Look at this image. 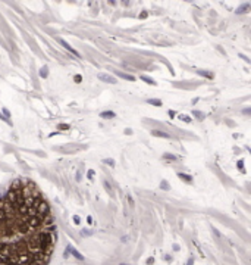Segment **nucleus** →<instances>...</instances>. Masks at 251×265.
<instances>
[{
    "instance_id": "obj_24",
    "label": "nucleus",
    "mask_w": 251,
    "mask_h": 265,
    "mask_svg": "<svg viewBox=\"0 0 251 265\" xmlns=\"http://www.w3.org/2000/svg\"><path fill=\"white\" fill-rule=\"evenodd\" d=\"M93 175H94V172H93V171H90V172H88V177H90V178H93Z\"/></svg>"
},
{
    "instance_id": "obj_8",
    "label": "nucleus",
    "mask_w": 251,
    "mask_h": 265,
    "mask_svg": "<svg viewBox=\"0 0 251 265\" xmlns=\"http://www.w3.org/2000/svg\"><path fill=\"white\" fill-rule=\"evenodd\" d=\"M100 117H101V118H106V119H110V118L115 117V114L110 112V110H106V112H101V114H100Z\"/></svg>"
},
{
    "instance_id": "obj_10",
    "label": "nucleus",
    "mask_w": 251,
    "mask_h": 265,
    "mask_svg": "<svg viewBox=\"0 0 251 265\" xmlns=\"http://www.w3.org/2000/svg\"><path fill=\"white\" fill-rule=\"evenodd\" d=\"M147 103L154 105V106H162V100H159V99H148V100H147Z\"/></svg>"
},
{
    "instance_id": "obj_5",
    "label": "nucleus",
    "mask_w": 251,
    "mask_h": 265,
    "mask_svg": "<svg viewBox=\"0 0 251 265\" xmlns=\"http://www.w3.org/2000/svg\"><path fill=\"white\" fill-rule=\"evenodd\" d=\"M250 10V3H244L241 8H238L237 10H235V13L237 15H242V13H247Z\"/></svg>"
},
{
    "instance_id": "obj_21",
    "label": "nucleus",
    "mask_w": 251,
    "mask_h": 265,
    "mask_svg": "<svg viewBox=\"0 0 251 265\" xmlns=\"http://www.w3.org/2000/svg\"><path fill=\"white\" fill-rule=\"evenodd\" d=\"M75 81H77V83H81V75H77V77H75Z\"/></svg>"
},
{
    "instance_id": "obj_7",
    "label": "nucleus",
    "mask_w": 251,
    "mask_h": 265,
    "mask_svg": "<svg viewBox=\"0 0 251 265\" xmlns=\"http://www.w3.org/2000/svg\"><path fill=\"white\" fill-rule=\"evenodd\" d=\"M178 177H179V178H182L184 181H187V183H191V181H192V177H190V175H187V174L179 172V174H178Z\"/></svg>"
},
{
    "instance_id": "obj_20",
    "label": "nucleus",
    "mask_w": 251,
    "mask_h": 265,
    "mask_svg": "<svg viewBox=\"0 0 251 265\" xmlns=\"http://www.w3.org/2000/svg\"><path fill=\"white\" fill-rule=\"evenodd\" d=\"M153 262H154V259H153V258H148V259H147V264H148V265H151Z\"/></svg>"
},
{
    "instance_id": "obj_26",
    "label": "nucleus",
    "mask_w": 251,
    "mask_h": 265,
    "mask_svg": "<svg viewBox=\"0 0 251 265\" xmlns=\"http://www.w3.org/2000/svg\"><path fill=\"white\" fill-rule=\"evenodd\" d=\"M104 187H106V189H107V190H109V191H110V190H112V189H110V187H109V184H107V183H104Z\"/></svg>"
},
{
    "instance_id": "obj_14",
    "label": "nucleus",
    "mask_w": 251,
    "mask_h": 265,
    "mask_svg": "<svg viewBox=\"0 0 251 265\" xmlns=\"http://www.w3.org/2000/svg\"><path fill=\"white\" fill-rule=\"evenodd\" d=\"M104 164H107L110 166H115V161H113V159H104Z\"/></svg>"
},
{
    "instance_id": "obj_22",
    "label": "nucleus",
    "mask_w": 251,
    "mask_h": 265,
    "mask_svg": "<svg viewBox=\"0 0 251 265\" xmlns=\"http://www.w3.org/2000/svg\"><path fill=\"white\" fill-rule=\"evenodd\" d=\"M140 18H147V12H143V13L140 15Z\"/></svg>"
},
{
    "instance_id": "obj_29",
    "label": "nucleus",
    "mask_w": 251,
    "mask_h": 265,
    "mask_svg": "<svg viewBox=\"0 0 251 265\" xmlns=\"http://www.w3.org/2000/svg\"><path fill=\"white\" fill-rule=\"evenodd\" d=\"M121 265H131V264H121Z\"/></svg>"
},
{
    "instance_id": "obj_4",
    "label": "nucleus",
    "mask_w": 251,
    "mask_h": 265,
    "mask_svg": "<svg viewBox=\"0 0 251 265\" xmlns=\"http://www.w3.org/2000/svg\"><path fill=\"white\" fill-rule=\"evenodd\" d=\"M68 250H69V252H71V255H74L77 259H79V261H84V256H82V255H81V253H79V252L75 249V248H72L71 245L68 246Z\"/></svg>"
},
{
    "instance_id": "obj_23",
    "label": "nucleus",
    "mask_w": 251,
    "mask_h": 265,
    "mask_svg": "<svg viewBox=\"0 0 251 265\" xmlns=\"http://www.w3.org/2000/svg\"><path fill=\"white\" fill-rule=\"evenodd\" d=\"M195 114V117H198V118H203V114H200V112H194Z\"/></svg>"
},
{
    "instance_id": "obj_18",
    "label": "nucleus",
    "mask_w": 251,
    "mask_h": 265,
    "mask_svg": "<svg viewBox=\"0 0 251 265\" xmlns=\"http://www.w3.org/2000/svg\"><path fill=\"white\" fill-rule=\"evenodd\" d=\"M74 223H75V224H79V223H81L79 216H74Z\"/></svg>"
},
{
    "instance_id": "obj_12",
    "label": "nucleus",
    "mask_w": 251,
    "mask_h": 265,
    "mask_svg": "<svg viewBox=\"0 0 251 265\" xmlns=\"http://www.w3.org/2000/svg\"><path fill=\"white\" fill-rule=\"evenodd\" d=\"M198 74L200 75H203V77H207V78H213V72H210V71H198Z\"/></svg>"
},
{
    "instance_id": "obj_16",
    "label": "nucleus",
    "mask_w": 251,
    "mask_h": 265,
    "mask_svg": "<svg viewBox=\"0 0 251 265\" xmlns=\"http://www.w3.org/2000/svg\"><path fill=\"white\" fill-rule=\"evenodd\" d=\"M165 159H176V156H173V155H169V153H166V155H165Z\"/></svg>"
},
{
    "instance_id": "obj_28",
    "label": "nucleus",
    "mask_w": 251,
    "mask_h": 265,
    "mask_svg": "<svg viewBox=\"0 0 251 265\" xmlns=\"http://www.w3.org/2000/svg\"><path fill=\"white\" fill-rule=\"evenodd\" d=\"M192 262H194V261H192V258H190V261H188V265H191Z\"/></svg>"
},
{
    "instance_id": "obj_17",
    "label": "nucleus",
    "mask_w": 251,
    "mask_h": 265,
    "mask_svg": "<svg viewBox=\"0 0 251 265\" xmlns=\"http://www.w3.org/2000/svg\"><path fill=\"white\" fill-rule=\"evenodd\" d=\"M82 236H91L93 234V231H87V230H82V233H81Z\"/></svg>"
},
{
    "instance_id": "obj_19",
    "label": "nucleus",
    "mask_w": 251,
    "mask_h": 265,
    "mask_svg": "<svg viewBox=\"0 0 251 265\" xmlns=\"http://www.w3.org/2000/svg\"><path fill=\"white\" fill-rule=\"evenodd\" d=\"M3 114H5V115H6L8 118L10 117V114H9V110H8V109H5V108H3Z\"/></svg>"
},
{
    "instance_id": "obj_13",
    "label": "nucleus",
    "mask_w": 251,
    "mask_h": 265,
    "mask_svg": "<svg viewBox=\"0 0 251 265\" xmlns=\"http://www.w3.org/2000/svg\"><path fill=\"white\" fill-rule=\"evenodd\" d=\"M40 75H41L43 78H46V77H47V66H44V68L40 71Z\"/></svg>"
},
{
    "instance_id": "obj_1",
    "label": "nucleus",
    "mask_w": 251,
    "mask_h": 265,
    "mask_svg": "<svg viewBox=\"0 0 251 265\" xmlns=\"http://www.w3.org/2000/svg\"><path fill=\"white\" fill-rule=\"evenodd\" d=\"M54 245V216L41 190L13 180L0 196V265H47Z\"/></svg>"
},
{
    "instance_id": "obj_11",
    "label": "nucleus",
    "mask_w": 251,
    "mask_h": 265,
    "mask_svg": "<svg viewBox=\"0 0 251 265\" xmlns=\"http://www.w3.org/2000/svg\"><path fill=\"white\" fill-rule=\"evenodd\" d=\"M141 80H143V81H145V83H148V84H151V85H156V81H154L153 78H150V77L141 75Z\"/></svg>"
},
{
    "instance_id": "obj_27",
    "label": "nucleus",
    "mask_w": 251,
    "mask_h": 265,
    "mask_svg": "<svg viewBox=\"0 0 251 265\" xmlns=\"http://www.w3.org/2000/svg\"><path fill=\"white\" fill-rule=\"evenodd\" d=\"M115 2H116V0H109V3H110V5H116Z\"/></svg>"
},
{
    "instance_id": "obj_30",
    "label": "nucleus",
    "mask_w": 251,
    "mask_h": 265,
    "mask_svg": "<svg viewBox=\"0 0 251 265\" xmlns=\"http://www.w3.org/2000/svg\"><path fill=\"white\" fill-rule=\"evenodd\" d=\"M185 2H192V0H185Z\"/></svg>"
},
{
    "instance_id": "obj_6",
    "label": "nucleus",
    "mask_w": 251,
    "mask_h": 265,
    "mask_svg": "<svg viewBox=\"0 0 251 265\" xmlns=\"http://www.w3.org/2000/svg\"><path fill=\"white\" fill-rule=\"evenodd\" d=\"M115 74H116L118 77L123 78V80H128V81H134V80H135V78H134L132 75H128V74H125V72H118V71H116Z\"/></svg>"
},
{
    "instance_id": "obj_9",
    "label": "nucleus",
    "mask_w": 251,
    "mask_h": 265,
    "mask_svg": "<svg viewBox=\"0 0 251 265\" xmlns=\"http://www.w3.org/2000/svg\"><path fill=\"white\" fill-rule=\"evenodd\" d=\"M151 134H153V136H159V137H165V139H168V137H169V134H165L163 131H157V130L151 131Z\"/></svg>"
},
{
    "instance_id": "obj_15",
    "label": "nucleus",
    "mask_w": 251,
    "mask_h": 265,
    "mask_svg": "<svg viewBox=\"0 0 251 265\" xmlns=\"http://www.w3.org/2000/svg\"><path fill=\"white\" fill-rule=\"evenodd\" d=\"M179 118L184 119L185 122H191V118H188V117H185V115H179Z\"/></svg>"
},
{
    "instance_id": "obj_2",
    "label": "nucleus",
    "mask_w": 251,
    "mask_h": 265,
    "mask_svg": "<svg viewBox=\"0 0 251 265\" xmlns=\"http://www.w3.org/2000/svg\"><path fill=\"white\" fill-rule=\"evenodd\" d=\"M99 80H101L104 83H109V84H116V78H113L107 74H99Z\"/></svg>"
},
{
    "instance_id": "obj_25",
    "label": "nucleus",
    "mask_w": 251,
    "mask_h": 265,
    "mask_svg": "<svg viewBox=\"0 0 251 265\" xmlns=\"http://www.w3.org/2000/svg\"><path fill=\"white\" fill-rule=\"evenodd\" d=\"M125 132H126V134H132V131H131L129 128H126V130H125Z\"/></svg>"
},
{
    "instance_id": "obj_3",
    "label": "nucleus",
    "mask_w": 251,
    "mask_h": 265,
    "mask_svg": "<svg viewBox=\"0 0 251 265\" xmlns=\"http://www.w3.org/2000/svg\"><path fill=\"white\" fill-rule=\"evenodd\" d=\"M59 43H60V44H62V46H63V47H65V49H66V50H69V52H71V53H72V55H75V56H78V58H79V53H78V52H77V50H74V47H72V46H69V44H68V43H66V41H65V40H62V38H59Z\"/></svg>"
}]
</instances>
